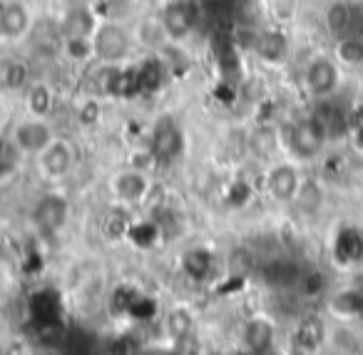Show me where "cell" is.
<instances>
[{
  "label": "cell",
  "mask_w": 363,
  "mask_h": 355,
  "mask_svg": "<svg viewBox=\"0 0 363 355\" xmlns=\"http://www.w3.org/2000/svg\"><path fill=\"white\" fill-rule=\"evenodd\" d=\"M277 145L284 152V157L303 167L321 159L331 142H328L323 127L316 122V117L308 112V115L291 117V120H284L279 125Z\"/></svg>",
  "instance_id": "cell-1"
},
{
  "label": "cell",
  "mask_w": 363,
  "mask_h": 355,
  "mask_svg": "<svg viewBox=\"0 0 363 355\" xmlns=\"http://www.w3.org/2000/svg\"><path fill=\"white\" fill-rule=\"evenodd\" d=\"M343 67L336 62V57L331 55V50H316L303 60L301 65V92L308 97L311 102H321V100H331L338 97L343 90Z\"/></svg>",
  "instance_id": "cell-2"
},
{
  "label": "cell",
  "mask_w": 363,
  "mask_h": 355,
  "mask_svg": "<svg viewBox=\"0 0 363 355\" xmlns=\"http://www.w3.org/2000/svg\"><path fill=\"white\" fill-rule=\"evenodd\" d=\"M92 45H95V60L107 62V65H120L130 60L132 52L137 50L135 35L130 28L115 21H100L92 33Z\"/></svg>",
  "instance_id": "cell-3"
},
{
  "label": "cell",
  "mask_w": 363,
  "mask_h": 355,
  "mask_svg": "<svg viewBox=\"0 0 363 355\" xmlns=\"http://www.w3.org/2000/svg\"><path fill=\"white\" fill-rule=\"evenodd\" d=\"M249 50H252V55L264 67H274L277 70V67H284L291 60L294 43L284 26H262L252 30Z\"/></svg>",
  "instance_id": "cell-4"
},
{
  "label": "cell",
  "mask_w": 363,
  "mask_h": 355,
  "mask_svg": "<svg viewBox=\"0 0 363 355\" xmlns=\"http://www.w3.org/2000/svg\"><path fill=\"white\" fill-rule=\"evenodd\" d=\"M57 137L55 127H52L50 117H35L26 115L23 120H18L11 130V145L18 154L33 157L35 159L48 145Z\"/></svg>",
  "instance_id": "cell-5"
},
{
  "label": "cell",
  "mask_w": 363,
  "mask_h": 355,
  "mask_svg": "<svg viewBox=\"0 0 363 355\" xmlns=\"http://www.w3.org/2000/svg\"><path fill=\"white\" fill-rule=\"evenodd\" d=\"M303 181L301 164L284 157L281 162H274L264 174V191L279 206H291L298 194V186Z\"/></svg>",
  "instance_id": "cell-6"
},
{
  "label": "cell",
  "mask_w": 363,
  "mask_h": 355,
  "mask_svg": "<svg viewBox=\"0 0 363 355\" xmlns=\"http://www.w3.org/2000/svg\"><path fill=\"white\" fill-rule=\"evenodd\" d=\"M157 18H160L162 30L172 45L192 40V35L199 28V11L192 0H169Z\"/></svg>",
  "instance_id": "cell-7"
},
{
  "label": "cell",
  "mask_w": 363,
  "mask_h": 355,
  "mask_svg": "<svg viewBox=\"0 0 363 355\" xmlns=\"http://www.w3.org/2000/svg\"><path fill=\"white\" fill-rule=\"evenodd\" d=\"M75 164H77L75 147H72L70 140H65V137H60V135L35 157L38 171H40V176L48 181L67 179V176L72 174V169H75Z\"/></svg>",
  "instance_id": "cell-8"
},
{
  "label": "cell",
  "mask_w": 363,
  "mask_h": 355,
  "mask_svg": "<svg viewBox=\"0 0 363 355\" xmlns=\"http://www.w3.org/2000/svg\"><path fill=\"white\" fill-rule=\"evenodd\" d=\"M35 18L26 0H3L0 3V40L21 43L30 35Z\"/></svg>",
  "instance_id": "cell-9"
},
{
  "label": "cell",
  "mask_w": 363,
  "mask_h": 355,
  "mask_svg": "<svg viewBox=\"0 0 363 355\" xmlns=\"http://www.w3.org/2000/svg\"><path fill=\"white\" fill-rule=\"evenodd\" d=\"M30 219H33V226H35L40 234H48V236L57 234V231L67 224V219H70V201L62 194L50 191V194L40 196V199L35 201Z\"/></svg>",
  "instance_id": "cell-10"
},
{
  "label": "cell",
  "mask_w": 363,
  "mask_h": 355,
  "mask_svg": "<svg viewBox=\"0 0 363 355\" xmlns=\"http://www.w3.org/2000/svg\"><path fill=\"white\" fill-rule=\"evenodd\" d=\"M150 176H147L145 169L140 167H127V169H120L110 181V189L115 194V199L125 206H135L142 204L145 196L150 194Z\"/></svg>",
  "instance_id": "cell-11"
},
{
  "label": "cell",
  "mask_w": 363,
  "mask_h": 355,
  "mask_svg": "<svg viewBox=\"0 0 363 355\" xmlns=\"http://www.w3.org/2000/svg\"><path fill=\"white\" fill-rule=\"evenodd\" d=\"M150 152H152V159H155L157 164H169V162H174L177 157H179L182 132H179V127H177L174 120L164 117V120L157 122L155 135H152Z\"/></svg>",
  "instance_id": "cell-12"
},
{
  "label": "cell",
  "mask_w": 363,
  "mask_h": 355,
  "mask_svg": "<svg viewBox=\"0 0 363 355\" xmlns=\"http://www.w3.org/2000/svg\"><path fill=\"white\" fill-rule=\"evenodd\" d=\"M277 343V325L267 315H254L242 325V345L252 355H264Z\"/></svg>",
  "instance_id": "cell-13"
},
{
  "label": "cell",
  "mask_w": 363,
  "mask_h": 355,
  "mask_svg": "<svg viewBox=\"0 0 363 355\" xmlns=\"http://www.w3.org/2000/svg\"><path fill=\"white\" fill-rule=\"evenodd\" d=\"M356 8L348 3V0H331L321 13V26L323 33H326L331 40L341 35H348V33H358L356 28Z\"/></svg>",
  "instance_id": "cell-14"
},
{
  "label": "cell",
  "mask_w": 363,
  "mask_h": 355,
  "mask_svg": "<svg viewBox=\"0 0 363 355\" xmlns=\"http://www.w3.org/2000/svg\"><path fill=\"white\" fill-rule=\"evenodd\" d=\"M331 55L346 72L363 70V33H348L331 40Z\"/></svg>",
  "instance_id": "cell-15"
},
{
  "label": "cell",
  "mask_w": 363,
  "mask_h": 355,
  "mask_svg": "<svg viewBox=\"0 0 363 355\" xmlns=\"http://www.w3.org/2000/svg\"><path fill=\"white\" fill-rule=\"evenodd\" d=\"M326 204V189L318 179H311V176H303L301 186H298V194L294 199L291 206H296L303 216H316L318 211Z\"/></svg>",
  "instance_id": "cell-16"
},
{
  "label": "cell",
  "mask_w": 363,
  "mask_h": 355,
  "mask_svg": "<svg viewBox=\"0 0 363 355\" xmlns=\"http://www.w3.org/2000/svg\"><path fill=\"white\" fill-rule=\"evenodd\" d=\"M52 105H55V92L50 90V85H48V82H33V85L26 87L28 115L50 117Z\"/></svg>",
  "instance_id": "cell-17"
},
{
  "label": "cell",
  "mask_w": 363,
  "mask_h": 355,
  "mask_svg": "<svg viewBox=\"0 0 363 355\" xmlns=\"http://www.w3.org/2000/svg\"><path fill=\"white\" fill-rule=\"evenodd\" d=\"M60 52L67 62H72V65H85V62L95 60L92 38H85V35H62Z\"/></svg>",
  "instance_id": "cell-18"
},
{
  "label": "cell",
  "mask_w": 363,
  "mask_h": 355,
  "mask_svg": "<svg viewBox=\"0 0 363 355\" xmlns=\"http://www.w3.org/2000/svg\"><path fill=\"white\" fill-rule=\"evenodd\" d=\"M26 85H28L26 62H21V60L0 62V87H3V90H11V92L23 90L26 92Z\"/></svg>",
  "instance_id": "cell-19"
},
{
  "label": "cell",
  "mask_w": 363,
  "mask_h": 355,
  "mask_svg": "<svg viewBox=\"0 0 363 355\" xmlns=\"http://www.w3.org/2000/svg\"><path fill=\"white\" fill-rule=\"evenodd\" d=\"M269 3H279V0H269Z\"/></svg>",
  "instance_id": "cell-20"
}]
</instances>
